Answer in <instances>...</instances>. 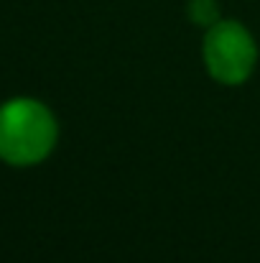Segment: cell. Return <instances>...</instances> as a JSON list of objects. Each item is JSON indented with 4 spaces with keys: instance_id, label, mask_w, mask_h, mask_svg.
I'll use <instances>...</instances> for the list:
<instances>
[{
    "instance_id": "6da1fadb",
    "label": "cell",
    "mask_w": 260,
    "mask_h": 263,
    "mask_svg": "<svg viewBox=\"0 0 260 263\" xmlns=\"http://www.w3.org/2000/svg\"><path fill=\"white\" fill-rule=\"evenodd\" d=\"M56 120L36 100L18 97L0 105V161L10 166L41 164L56 146Z\"/></svg>"
},
{
    "instance_id": "7a4b0ae2",
    "label": "cell",
    "mask_w": 260,
    "mask_h": 263,
    "mask_svg": "<svg viewBox=\"0 0 260 263\" xmlns=\"http://www.w3.org/2000/svg\"><path fill=\"white\" fill-rule=\"evenodd\" d=\"M202 54L209 74L222 85L245 82L258 62V46L237 21H217L204 36Z\"/></svg>"
},
{
    "instance_id": "3957f363",
    "label": "cell",
    "mask_w": 260,
    "mask_h": 263,
    "mask_svg": "<svg viewBox=\"0 0 260 263\" xmlns=\"http://www.w3.org/2000/svg\"><path fill=\"white\" fill-rule=\"evenodd\" d=\"M217 3L214 0H191L189 3V15L194 23H202V26H214L217 23Z\"/></svg>"
}]
</instances>
